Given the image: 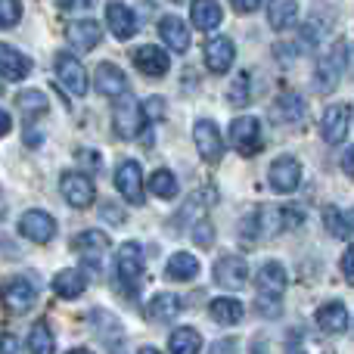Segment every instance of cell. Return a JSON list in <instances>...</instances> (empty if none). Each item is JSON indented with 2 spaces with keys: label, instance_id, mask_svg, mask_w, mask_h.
Returning <instances> with one entry per match:
<instances>
[{
  "label": "cell",
  "instance_id": "cell-1",
  "mask_svg": "<svg viewBox=\"0 0 354 354\" xmlns=\"http://www.w3.org/2000/svg\"><path fill=\"white\" fill-rule=\"evenodd\" d=\"M143 131H147V109H143L134 97L124 93L122 103L115 106V134L122 137V140H134Z\"/></svg>",
  "mask_w": 354,
  "mask_h": 354
},
{
  "label": "cell",
  "instance_id": "cell-2",
  "mask_svg": "<svg viewBox=\"0 0 354 354\" xmlns=\"http://www.w3.org/2000/svg\"><path fill=\"white\" fill-rule=\"evenodd\" d=\"M230 143L236 147L239 156H255L261 153V122L255 115H243L230 124Z\"/></svg>",
  "mask_w": 354,
  "mask_h": 354
},
{
  "label": "cell",
  "instance_id": "cell-3",
  "mask_svg": "<svg viewBox=\"0 0 354 354\" xmlns=\"http://www.w3.org/2000/svg\"><path fill=\"white\" fill-rule=\"evenodd\" d=\"M0 299H3L6 311L12 314H25L35 308L37 301V289L31 280H25V277H12L10 283H3V289H0Z\"/></svg>",
  "mask_w": 354,
  "mask_h": 354
},
{
  "label": "cell",
  "instance_id": "cell-4",
  "mask_svg": "<svg viewBox=\"0 0 354 354\" xmlns=\"http://www.w3.org/2000/svg\"><path fill=\"white\" fill-rule=\"evenodd\" d=\"M115 270L124 289H134L143 277V249L137 243H124L115 255Z\"/></svg>",
  "mask_w": 354,
  "mask_h": 354
},
{
  "label": "cell",
  "instance_id": "cell-5",
  "mask_svg": "<svg viewBox=\"0 0 354 354\" xmlns=\"http://www.w3.org/2000/svg\"><path fill=\"white\" fill-rule=\"evenodd\" d=\"M59 189H62V199H66L72 208H87L93 199H97L93 180H91L87 174H81V171H68V174H62Z\"/></svg>",
  "mask_w": 354,
  "mask_h": 354
},
{
  "label": "cell",
  "instance_id": "cell-6",
  "mask_svg": "<svg viewBox=\"0 0 354 354\" xmlns=\"http://www.w3.org/2000/svg\"><path fill=\"white\" fill-rule=\"evenodd\" d=\"M193 140H196V149H199L202 159H205L208 165H218L221 156H224V143H221L218 124L208 122V118L196 122V128H193Z\"/></svg>",
  "mask_w": 354,
  "mask_h": 354
},
{
  "label": "cell",
  "instance_id": "cell-7",
  "mask_svg": "<svg viewBox=\"0 0 354 354\" xmlns=\"http://www.w3.org/2000/svg\"><path fill=\"white\" fill-rule=\"evenodd\" d=\"M56 78L62 81V87H66L72 97H84L87 93V72L72 53L56 56Z\"/></svg>",
  "mask_w": 354,
  "mask_h": 354
},
{
  "label": "cell",
  "instance_id": "cell-8",
  "mask_svg": "<svg viewBox=\"0 0 354 354\" xmlns=\"http://www.w3.org/2000/svg\"><path fill=\"white\" fill-rule=\"evenodd\" d=\"M19 233L25 239H31V243H50L56 236V221L41 208H31V212H25L19 218Z\"/></svg>",
  "mask_w": 354,
  "mask_h": 354
},
{
  "label": "cell",
  "instance_id": "cell-9",
  "mask_svg": "<svg viewBox=\"0 0 354 354\" xmlns=\"http://www.w3.org/2000/svg\"><path fill=\"white\" fill-rule=\"evenodd\" d=\"M255 283H258V299L283 301V292H286V270H283V264L268 261V264H261Z\"/></svg>",
  "mask_w": 354,
  "mask_h": 354
},
{
  "label": "cell",
  "instance_id": "cell-10",
  "mask_svg": "<svg viewBox=\"0 0 354 354\" xmlns=\"http://www.w3.org/2000/svg\"><path fill=\"white\" fill-rule=\"evenodd\" d=\"M115 187L131 205H143V171L137 162H122L115 171Z\"/></svg>",
  "mask_w": 354,
  "mask_h": 354
},
{
  "label": "cell",
  "instance_id": "cell-11",
  "mask_svg": "<svg viewBox=\"0 0 354 354\" xmlns=\"http://www.w3.org/2000/svg\"><path fill=\"white\" fill-rule=\"evenodd\" d=\"M299 183H301L299 159H292V156H280V159L270 165V187H274L277 193H292Z\"/></svg>",
  "mask_w": 354,
  "mask_h": 354
},
{
  "label": "cell",
  "instance_id": "cell-12",
  "mask_svg": "<svg viewBox=\"0 0 354 354\" xmlns=\"http://www.w3.org/2000/svg\"><path fill=\"white\" fill-rule=\"evenodd\" d=\"M93 87H97V93H103V97H124L128 93V78H124V72L118 66H112V62H100L97 66V75H93Z\"/></svg>",
  "mask_w": 354,
  "mask_h": 354
},
{
  "label": "cell",
  "instance_id": "cell-13",
  "mask_svg": "<svg viewBox=\"0 0 354 354\" xmlns=\"http://www.w3.org/2000/svg\"><path fill=\"white\" fill-rule=\"evenodd\" d=\"M245 280H249V268H245L243 258H239V255L218 258V264H214V283H218V286L239 289Z\"/></svg>",
  "mask_w": 354,
  "mask_h": 354
},
{
  "label": "cell",
  "instance_id": "cell-14",
  "mask_svg": "<svg viewBox=\"0 0 354 354\" xmlns=\"http://www.w3.org/2000/svg\"><path fill=\"white\" fill-rule=\"evenodd\" d=\"M305 112H308V103L301 93H280L274 109H270V118L277 124H301Z\"/></svg>",
  "mask_w": 354,
  "mask_h": 354
},
{
  "label": "cell",
  "instance_id": "cell-15",
  "mask_svg": "<svg viewBox=\"0 0 354 354\" xmlns=\"http://www.w3.org/2000/svg\"><path fill=\"white\" fill-rule=\"evenodd\" d=\"M106 22H109V31L118 37V41L134 37L137 28H140V19H137L124 3H109L106 6Z\"/></svg>",
  "mask_w": 354,
  "mask_h": 354
},
{
  "label": "cell",
  "instance_id": "cell-16",
  "mask_svg": "<svg viewBox=\"0 0 354 354\" xmlns=\"http://www.w3.org/2000/svg\"><path fill=\"white\" fill-rule=\"evenodd\" d=\"M233 56H236V47H233L230 37H212V41H205V66L214 75H224L233 66Z\"/></svg>",
  "mask_w": 354,
  "mask_h": 354
},
{
  "label": "cell",
  "instance_id": "cell-17",
  "mask_svg": "<svg viewBox=\"0 0 354 354\" xmlns=\"http://www.w3.org/2000/svg\"><path fill=\"white\" fill-rule=\"evenodd\" d=\"M66 37H68L72 47L93 50L100 44V37H103V28H100L97 19H75V22L66 28Z\"/></svg>",
  "mask_w": 354,
  "mask_h": 354
},
{
  "label": "cell",
  "instance_id": "cell-18",
  "mask_svg": "<svg viewBox=\"0 0 354 354\" xmlns=\"http://www.w3.org/2000/svg\"><path fill=\"white\" fill-rule=\"evenodd\" d=\"M31 75V59L22 56L16 47L10 44H0V78L6 81H22Z\"/></svg>",
  "mask_w": 354,
  "mask_h": 354
},
{
  "label": "cell",
  "instance_id": "cell-19",
  "mask_svg": "<svg viewBox=\"0 0 354 354\" xmlns=\"http://www.w3.org/2000/svg\"><path fill=\"white\" fill-rule=\"evenodd\" d=\"M134 62L143 75H149V78H159V75H165L168 68H171L168 53L162 47H156V44H143V47L134 53Z\"/></svg>",
  "mask_w": 354,
  "mask_h": 354
},
{
  "label": "cell",
  "instance_id": "cell-20",
  "mask_svg": "<svg viewBox=\"0 0 354 354\" xmlns=\"http://www.w3.org/2000/svg\"><path fill=\"white\" fill-rule=\"evenodd\" d=\"M345 137H348V106H330V109L324 112V140L326 143H342Z\"/></svg>",
  "mask_w": 354,
  "mask_h": 354
},
{
  "label": "cell",
  "instance_id": "cell-21",
  "mask_svg": "<svg viewBox=\"0 0 354 354\" xmlns=\"http://www.w3.org/2000/svg\"><path fill=\"white\" fill-rule=\"evenodd\" d=\"M106 249H109V236L103 230H84L75 236V252H81L87 258V264H93V268L100 264Z\"/></svg>",
  "mask_w": 354,
  "mask_h": 354
},
{
  "label": "cell",
  "instance_id": "cell-22",
  "mask_svg": "<svg viewBox=\"0 0 354 354\" xmlns=\"http://www.w3.org/2000/svg\"><path fill=\"white\" fill-rule=\"evenodd\" d=\"M339 78H342V53L333 50V53L324 56V59L317 62V68H314V84L324 93H330L333 87L339 84Z\"/></svg>",
  "mask_w": 354,
  "mask_h": 354
},
{
  "label": "cell",
  "instance_id": "cell-23",
  "mask_svg": "<svg viewBox=\"0 0 354 354\" xmlns=\"http://www.w3.org/2000/svg\"><path fill=\"white\" fill-rule=\"evenodd\" d=\"M84 289H87V277H84V270H78V268H66L53 277V292L59 295V299H78Z\"/></svg>",
  "mask_w": 354,
  "mask_h": 354
},
{
  "label": "cell",
  "instance_id": "cell-24",
  "mask_svg": "<svg viewBox=\"0 0 354 354\" xmlns=\"http://www.w3.org/2000/svg\"><path fill=\"white\" fill-rule=\"evenodd\" d=\"M159 35H162V41H165L168 47L177 50V53H183V50L189 47V28H187V22H183L180 16H165L162 19Z\"/></svg>",
  "mask_w": 354,
  "mask_h": 354
},
{
  "label": "cell",
  "instance_id": "cell-25",
  "mask_svg": "<svg viewBox=\"0 0 354 354\" xmlns=\"http://www.w3.org/2000/svg\"><path fill=\"white\" fill-rule=\"evenodd\" d=\"M299 19V0H270L268 3V22L270 28L277 31H286L295 25Z\"/></svg>",
  "mask_w": 354,
  "mask_h": 354
},
{
  "label": "cell",
  "instance_id": "cell-26",
  "mask_svg": "<svg viewBox=\"0 0 354 354\" xmlns=\"http://www.w3.org/2000/svg\"><path fill=\"white\" fill-rule=\"evenodd\" d=\"M189 16H193V25L199 31H214L221 25V19H224V12H221L218 0H193Z\"/></svg>",
  "mask_w": 354,
  "mask_h": 354
},
{
  "label": "cell",
  "instance_id": "cell-27",
  "mask_svg": "<svg viewBox=\"0 0 354 354\" xmlns=\"http://www.w3.org/2000/svg\"><path fill=\"white\" fill-rule=\"evenodd\" d=\"M317 326L324 333H345L348 330V308L342 301H330L317 311Z\"/></svg>",
  "mask_w": 354,
  "mask_h": 354
},
{
  "label": "cell",
  "instance_id": "cell-28",
  "mask_svg": "<svg viewBox=\"0 0 354 354\" xmlns=\"http://www.w3.org/2000/svg\"><path fill=\"white\" fill-rule=\"evenodd\" d=\"M177 311H180V299L171 295V292L153 295V299H149V305H147V317L156 320V324H168V320H174Z\"/></svg>",
  "mask_w": 354,
  "mask_h": 354
},
{
  "label": "cell",
  "instance_id": "cell-29",
  "mask_svg": "<svg viewBox=\"0 0 354 354\" xmlns=\"http://www.w3.org/2000/svg\"><path fill=\"white\" fill-rule=\"evenodd\" d=\"M208 314H212L214 324L221 326H233L243 320V305H239L236 299H214L212 308H208Z\"/></svg>",
  "mask_w": 354,
  "mask_h": 354
},
{
  "label": "cell",
  "instance_id": "cell-30",
  "mask_svg": "<svg viewBox=\"0 0 354 354\" xmlns=\"http://www.w3.org/2000/svg\"><path fill=\"white\" fill-rule=\"evenodd\" d=\"M165 274L171 277V280H180V283H187V280H193L196 274H199V261H196L189 252H177V255L168 258V268H165Z\"/></svg>",
  "mask_w": 354,
  "mask_h": 354
},
{
  "label": "cell",
  "instance_id": "cell-31",
  "mask_svg": "<svg viewBox=\"0 0 354 354\" xmlns=\"http://www.w3.org/2000/svg\"><path fill=\"white\" fill-rule=\"evenodd\" d=\"M28 351L31 354H56V342H53V333H50V326L44 324H35L28 333Z\"/></svg>",
  "mask_w": 354,
  "mask_h": 354
},
{
  "label": "cell",
  "instance_id": "cell-32",
  "mask_svg": "<svg viewBox=\"0 0 354 354\" xmlns=\"http://www.w3.org/2000/svg\"><path fill=\"white\" fill-rule=\"evenodd\" d=\"M16 106L25 112L28 118H37V115H44V112L50 109V103H47V93H41V91H22L16 97Z\"/></svg>",
  "mask_w": 354,
  "mask_h": 354
},
{
  "label": "cell",
  "instance_id": "cell-33",
  "mask_svg": "<svg viewBox=\"0 0 354 354\" xmlns=\"http://www.w3.org/2000/svg\"><path fill=\"white\" fill-rule=\"evenodd\" d=\"M202 348V336L196 330H189V326H183V330H174L171 336V354H199Z\"/></svg>",
  "mask_w": 354,
  "mask_h": 354
},
{
  "label": "cell",
  "instance_id": "cell-34",
  "mask_svg": "<svg viewBox=\"0 0 354 354\" xmlns=\"http://www.w3.org/2000/svg\"><path fill=\"white\" fill-rule=\"evenodd\" d=\"M324 221H326V230H330L333 236H339V239H348L351 236V224H348V218H345L339 208L326 205L324 208Z\"/></svg>",
  "mask_w": 354,
  "mask_h": 354
},
{
  "label": "cell",
  "instance_id": "cell-35",
  "mask_svg": "<svg viewBox=\"0 0 354 354\" xmlns=\"http://www.w3.org/2000/svg\"><path fill=\"white\" fill-rule=\"evenodd\" d=\"M149 189H153L159 199H174V196H177V177L162 168V171L153 174V180H149Z\"/></svg>",
  "mask_w": 354,
  "mask_h": 354
},
{
  "label": "cell",
  "instance_id": "cell-36",
  "mask_svg": "<svg viewBox=\"0 0 354 354\" xmlns=\"http://www.w3.org/2000/svg\"><path fill=\"white\" fill-rule=\"evenodd\" d=\"M230 100L233 106H249L252 103V91H249V72H243L236 81L230 84Z\"/></svg>",
  "mask_w": 354,
  "mask_h": 354
},
{
  "label": "cell",
  "instance_id": "cell-37",
  "mask_svg": "<svg viewBox=\"0 0 354 354\" xmlns=\"http://www.w3.org/2000/svg\"><path fill=\"white\" fill-rule=\"evenodd\" d=\"M22 19V3L19 0H0V28H12Z\"/></svg>",
  "mask_w": 354,
  "mask_h": 354
},
{
  "label": "cell",
  "instance_id": "cell-38",
  "mask_svg": "<svg viewBox=\"0 0 354 354\" xmlns=\"http://www.w3.org/2000/svg\"><path fill=\"white\" fill-rule=\"evenodd\" d=\"M193 236H196V243L202 245V249H208V245L214 243V233H212V224L208 221H199V227L193 230Z\"/></svg>",
  "mask_w": 354,
  "mask_h": 354
},
{
  "label": "cell",
  "instance_id": "cell-39",
  "mask_svg": "<svg viewBox=\"0 0 354 354\" xmlns=\"http://www.w3.org/2000/svg\"><path fill=\"white\" fill-rule=\"evenodd\" d=\"M0 354H22V345H19V339L12 336V333L0 336Z\"/></svg>",
  "mask_w": 354,
  "mask_h": 354
},
{
  "label": "cell",
  "instance_id": "cell-40",
  "mask_svg": "<svg viewBox=\"0 0 354 354\" xmlns=\"http://www.w3.org/2000/svg\"><path fill=\"white\" fill-rule=\"evenodd\" d=\"M236 348H239L236 339H221V342H214L212 354H236Z\"/></svg>",
  "mask_w": 354,
  "mask_h": 354
},
{
  "label": "cell",
  "instance_id": "cell-41",
  "mask_svg": "<svg viewBox=\"0 0 354 354\" xmlns=\"http://www.w3.org/2000/svg\"><path fill=\"white\" fill-rule=\"evenodd\" d=\"M342 274H345L348 283H354V245L342 255Z\"/></svg>",
  "mask_w": 354,
  "mask_h": 354
},
{
  "label": "cell",
  "instance_id": "cell-42",
  "mask_svg": "<svg viewBox=\"0 0 354 354\" xmlns=\"http://www.w3.org/2000/svg\"><path fill=\"white\" fill-rule=\"evenodd\" d=\"M59 10H91L93 0H56Z\"/></svg>",
  "mask_w": 354,
  "mask_h": 354
},
{
  "label": "cell",
  "instance_id": "cell-43",
  "mask_svg": "<svg viewBox=\"0 0 354 354\" xmlns=\"http://www.w3.org/2000/svg\"><path fill=\"white\" fill-rule=\"evenodd\" d=\"M230 3L236 12H255L258 6H261V0H230Z\"/></svg>",
  "mask_w": 354,
  "mask_h": 354
},
{
  "label": "cell",
  "instance_id": "cell-44",
  "mask_svg": "<svg viewBox=\"0 0 354 354\" xmlns=\"http://www.w3.org/2000/svg\"><path fill=\"white\" fill-rule=\"evenodd\" d=\"M103 214H106V221H112V224H124V214L118 212V208H112V205H103Z\"/></svg>",
  "mask_w": 354,
  "mask_h": 354
},
{
  "label": "cell",
  "instance_id": "cell-45",
  "mask_svg": "<svg viewBox=\"0 0 354 354\" xmlns=\"http://www.w3.org/2000/svg\"><path fill=\"white\" fill-rule=\"evenodd\" d=\"M10 131H12V118H10V112L0 109V137H6Z\"/></svg>",
  "mask_w": 354,
  "mask_h": 354
},
{
  "label": "cell",
  "instance_id": "cell-46",
  "mask_svg": "<svg viewBox=\"0 0 354 354\" xmlns=\"http://www.w3.org/2000/svg\"><path fill=\"white\" fill-rule=\"evenodd\" d=\"M342 168L348 171V177H354V147L345 153V159H342Z\"/></svg>",
  "mask_w": 354,
  "mask_h": 354
},
{
  "label": "cell",
  "instance_id": "cell-47",
  "mask_svg": "<svg viewBox=\"0 0 354 354\" xmlns=\"http://www.w3.org/2000/svg\"><path fill=\"white\" fill-rule=\"evenodd\" d=\"M252 354H268V345H264V339H255V342H252Z\"/></svg>",
  "mask_w": 354,
  "mask_h": 354
},
{
  "label": "cell",
  "instance_id": "cell-48",
  "mask_svg": "<svg viewBox=\"0 0 354 354\" xmlns=\"http://www.w3.org/2000/svg\"><path fill=\"white\" fill-rule=\"evenodd\" d=\"M6 214V199H3V193H0V218Z\"/></svg>",
  "mask_w": 354,
  "mask_h": 354
},
{
  "label": "cell",
  "instance_id": "cell-49",
  "mask_svg": "<svg viewBox=\"0 0 354 354\" xmlns=\"http://www.w3.org/2000/svg\"><path fill=\"white\" fill-rule=\"evenodd\" d=\"M68 354H93V351H87V348H75V351H68Z\"/></svg>",
  "mask_w": 354,
  "mask_h": 354
},
{
  "label": "cell",
  "instance_id": "cell-50",
  "mask_svg": "<svg viewBox=\"0 0 354 354\" xmlns=\"http://www.w3.org/2000/svg\"><path fill=\"white\" fill-rule=\"evenodd\" d=\"M140 354H162V351H156V348H140Z\"/></svg>",
  "mask_w": 354,
  "mask_h": 354
},
{
  "label": "cell",
  "instance_id": "cell-51",
  "mask_svg": "<svg viewBox=\"0 0 354 354\" xmlns=\"http://www.w3.org/2000/svg\"><path fill=\"white\" fill-rule=\"evenodd\" d=\"M289 354H301V351L299 348H289Z\"/></svg>",
  "mask_w": 354,
  "mask_h": 354
},
{
  "label": "cell",
  "instance_id": "cell-52",
  "mask_svg": "<svg viewBox=\"0 0 354 354\" xmlns=\"http://www.w3.org/2000/svg\"><path fill=\"white\" fill-rule=\"evenodd\" d=\"M174 3H183V0H174Z\"/></svg>",
  "mask_w": 354,
  "mask_h": 354
}]
</instances>
